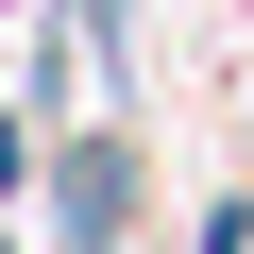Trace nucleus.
I'll return each instance as SVG.
<instances>
[{
    "label": "nucleus",
    "mask_w": 254,
    "mask_h": 254,
    "mask_svg": "<svg viewBox=\"0 0 254 254\" xmlns=\"http://www.w3.org/2000/svg\"><path fill=\"white\" fill-rule=\"evenodd\" d=\"M119 170H136L119 136H85V153H68V254H119Z\"/></svg>",
    "instance_id": "1"
},
{
    "label": "nucleus",
    "mask_w": 254,
    "mask_h": 254,
    "mask_svg": "<svg viewBox=\"0 0 254 254\" xmlns=\"http://www.w3.org/2000/svg\"><path fill=\"white\" fill-rule=\"evenodd\" d=\"M17 187H34V119H0V203H17Z\"/></svg>",
    "instance_id": "2"
}]
</instances>
